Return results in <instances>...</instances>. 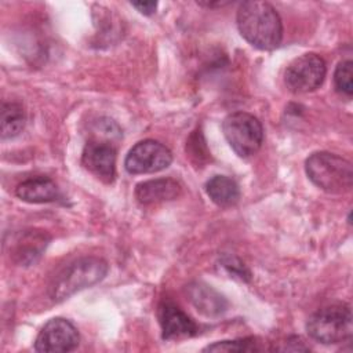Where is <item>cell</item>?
Returning a JSON list of instances; mask_svg holds the SVG:
<instances>
[{"mask_svg":"<svg viewBox=\"0 0 353 353\" xmlns=\"http://www.w3.org/2000/svg\"><path fill=\"white\" fill-rule=\"evenodd\" d=\"M79 342L77 328L63 317H54L40 330L34 341V350L41 353L70 352L77 347Z\"/></svg>","mask_w":353,"mask_h":353,"instance_id":"8","label":"cell"},{"mask_svg":"<svg viewBox=\"0 0 353 353\" xmlns=\"http://www.w3.org/2000/svg\"><path fill=\"white\" fill-rule=\"evenodd\" d=\"M15 194L22 201L41 204L57 201L61 197V190L51 178L36 176L21 182L15 189Z\"/></svg>","mask_w":353,"mask_h":353,"instance_id":"14","label":"cell"},{"mask_svg":"<svg viewBox=\"0 0 353 353\" xmlns=\"http://www.w3.org/2000/svg\"><path fill=\"white\" fill-rule=\"evenodd\" d=\"M108 273V263L97 256H83L66 265L51 281L48 287L50 298L61 302L73 294L92 287Z\"/></svg>","mask_w":353,"mask_h":353,"instance_id":"2","label":"cell"},{"mask_svg":"<svg viewBox=\"0 0 353 353\" xmlns=\"http://www.w3.org/2000/svg\"><path fill=\"white\" fill-rule=\"evenodd\" d=\"M131 6L143 15H152L156 12V8H157L156 1H132Z\"/></svg>","mask_w":353,"mask_h":353,"instance_id":"19","label":"cell"},{"mask_svg":"<svg viewBox=\"0 0 353 353\" xmlns=\"http://www.w3.org/2000/svg\"><path fill=\"white\" fill-rule=\"evenodd\" d=\"M81 164L98 179L110 183L116 175L114 145L108 139H88L81 153Z\"/></svg>","mask_w":353,"mask_h":353,"instance_id":"9","label":"cell"},{"mask_svg":"<svg viewBox=\"0 0 353 353\" xmlns=\"http://www.w3.org/2000/svg\"><path fill=\"white\" fill-rule=\"evenodd\" d=\"M172 161L171 150L159 141L143 139L135 143L124 160L128 174H153L165 170Z\"/></svg>","mask_w":353,"mask_h":353,"instance_id":"7","label":"cell"},{"mask_svg":"<svg viewBox=\"0 0 353 353\" xmlns=\"http://www.w3.org/2000/svg\"><path fill=\"white\" fill-rule=\"evenodd\" d=\"M222 132L229 146L243 159L255 154L263 142V127L251 113L233 112L222 121Z\"/></svg>","mask_w":353,"mask_h":353,"instance_id":"5","label":"cell"},{"mask_svg":"<svg viewBox=\"0 0 353 353\" xmlns=\"http://www.w3.org/2000/svg\"><path fill=\"white\" fill-rule=\"evenodd\" d=\"M182 186L172 178H156L139 182L135 186V199L142 205H156L176 199Z\"/></svg>","mask_w":353,"mask_h":353,"instance_id":"13","label":"cell"},{"mask_svg":"<svg viewBox=\"0 0 353 353\" xmlns=\"http://www.w3.org/2000/svg\"><path fill=\"white\" fill-rule=\"evenodd\" d=\"M306 331L312 339L324 345L350 341L353 334L350 306L338 303L319 309L309 317Z\"/></svg>","mask_w":353,"mask_h":353,"instance_id":"4","label":"cell"},{"mask_svg":"<svg viewBox=\"0 0 353 353\" xmlns=\"http://www.w3.org/2000/svg\"><path fill=\"white\" fill-rule=\"evenodd\" d=\"M335 90L346 97L353 94V62L350 59L338 63L334 72Z\"/></svg>","mask_w":353,"mask_h":353,"instance_id":"18","label":"cell"},{"mask_svg":"<svg viewBox=\"0 0 353 353\" xmlns=\"http://www.w3.org/2000/svg\"><path fill=\"white\" fill-rule=\"evenodd\" d=\"M190 303L204 316L218 317L228 310L226 298L203 281H193L185 288Z\"/></svg>","mask_w":353,"mask_h":353,"instance_id":"12","label":"cell"},{"mask_svg":"<svg viewBox=\"0 0 353 353\" xmlns=\"http://www.w3.org/2000/svg\"><path fill=\"white\" fill-rule=\"evenodd\" d=\"M280 350H309V347L302 342L301 338L292 336L290 338L283 347H279Z\"/></svg>","mask_w":353,"mask_h":353,"instance_id":"20","label":"cell"},{"mask_svg":"<svg viewBox=\"0 0 353 353\" xmlns=\"http://www.w3.org/2000/svg\"><path fill=\"white\" fill-rule=\"evenodd\" d=\"M1 139L19 135L25 127L26 116L23 108L17 102H4L1 106Z\"/></svg>","mask_w":353,"mask_h":353,"instance_id":"16","label":"cell"},{"mask_svg":"<svg viewBox=\"0 0 353 353\" xmlns=\"http://www.w3.org/2000/svg\"><path fill=\"white\" fill-rule=\"evenodd\" d=\"M325 73L324 59L314 52H306L290 62L284 72V83L291 92H312L323 84Z\"/></svg>","mask_w":353,"mask_h":353,"instance_id":"6","label":"cell"},{"mask_svg":"<svg viewBox=\"0 0 353 353\" xmlns=\"http://www.w3.org/2000/svg\"><path fill=\"white\" fill-rule=\"evenodd\" d=\"M307 178L321 190L343 194L353 186L352 163L335 153L314 152L305 161Z\"/></svg>","mask_w":353,"mask_h":353,"instance_id":"3","label":"cell"},{"mask_svg":"<svg viewBox=\"0 0 353 353\" xmlns=\"http://www.w3.org/2000/svg\"><path fill=\"white\" fill-rule=\"evenodd\" d=\"M48 236L37 230H23L14 236L6 245L10 248V258L19 265H30L37 261L47 247Z\"/></svg>","mask_w":353,"mask_h":353,"instance_id":"11","label":"cell"},{"mask_svg":"<svg viewBox=\"0 0 353 353\" xmlns=\"http://www.w3.org/2000/svg\"><path fill=\"white\" fill-rule=\"evenodd\" d=\"M236 22L240 34L259 50H273L281 43V18L268 1L251 0L241 3Z\"/></svg>","mask_w":353,"mask_h":353,"instance_id":"1","label":"cell"},{"mask_svg":"<svg viewBox=\"0 0 353 353\" xmlns=\"http://www.w3.org/2000/svg\"><path fill=\"white\" fill-rule=\"evenodd\" d=\"M164 339L190 338L199 332L197 324L174 301L163 299L157 309Z\"/></svg>","mask_w":353,"mask_h":353,"instance_id":"10","label":"cell"},{"mask_svg":"<svg viewBox=\"0 0 353 353\" xmlns=\"http://www.w3.org/2000/svg\"><path fill=\"white\" fill-rule=\"evenodd\" d=\"M262 349L263 347H261L254 338H244L233 341H219L205 346L203 352H258Z\"/></svg>","mask_w":353,"mask_h":353,"instance_id":"17","label":"cell"},{"mask_svg":"<svg viewBox=\"0 0 353 353\" xmlns=\"http://www.w3.org/2000/svg\"><path fill=\"white\" fill-rule=\"evenodd\" d=\"M205 193L208 197L222 208L234 205L240 199V189L234 179L226 175H214L205 185Z\"/></svg>","mask_w":353,"mask_h":353,"instance_id":"15","label":"cell"}]
</instances>
